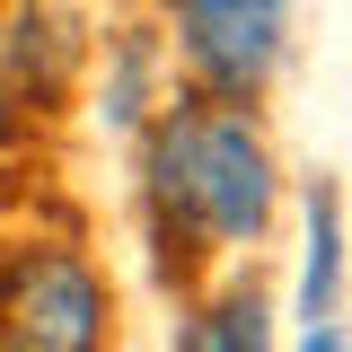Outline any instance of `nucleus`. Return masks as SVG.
<instances>
[{"label": "nucleus", "mask_w": 352, "mask_h": 352, "mask_svg": "<svg viewBox=\"0 0 352 352\" xmlns=\"http://www.w3.org/2000/svg\"><path fill=\"white\" fill-rule=\"evenodd\" d=\"M176 44L194 62V80L212 88L220 106H247L291 44V0H168Z\"/></svg>", "instance_id": "obj_1"}, {"label": "nucleus", "mask_w": 352, "mask_h": 352, "mask_svg": "<svg viewBox=\"0 0 352 352\" xmlns=\"http://www.w3.org/2000/svg\"><path fill=\"white\" fill-rule=\"evenodd\" d=\"M0 352H106V291L80 256H18L0 273Z\"/></svg>", "instance_id": "obj_2"}, {"label": "nucleus", "mask_w": 352, "mask_h": 352, "mask_svg": "<svg viewBox=\"0 0 352 352\" xmlns=\"http://www.w3.org/2000/svg\"><path fill=\"white\" fill-rule=\"evenodd\" d=\"M71 62H80V27L62 18V9H9V36H0V71L18 97H62L71 80Z\"/></svg>", "instance_id": "obj_3"}, {"label": "nucleus", "mask_w": 352, "mask_h": 352, "mask_svg": "<svg viewBox=\"0 0 352 352\" xmlns=\"http://www.w3.org/2000/svg\"><path fill=\"white\" fill-rule=\"evenodd\" d=\"M344 300V203H335V185H317L308 194V264H300V317L308 326H326Z\"/></svg>", "instance_id": "obj_4"}, {"label": "nucleus", "mask_w": 352, "mask_h": 352, "mask_svg": "<svg viewBox=\"0 0 352 352\" xmlns=\"http://www.w3.org/2000/svg\"><path fill=\"white\" fill-rule=\"evenodd\" d=\"M150 71H159V36H115V62H106V88H97V124L106 132H141L150 124Z\"/></svg>", "instance_id": "obj_5"}, {"label": "nucleus", "mask_w": 352, "mask_h": 352, "mask_svg": "<svg viewBox=\"0 0 352 352\" xmlns=\"http://www.w3.org/2000/svg\"><path fill=\"white\" fill-rule=\"evenodd\" d=\"M212 335H220V352H273V326H264V300H256V291L220 300L212 308Z\"/></svg>", "instance_id": "obj_6"}, {"label": "nucleus", "mask_w": 352, "mask_h": 352, "mask_svg": "<svg viewBox=\"0 0 352 352\" xmlns=\"http://www.w3.org/2000/svg\"><path fill=\"white\" fill-rule=\"evenodd\" d=\"M300 352H352V335L335 326V317H326V326H308V344H300Z\"/></svg>", "instance_id": "obj_7"}, {"label": "nucleus", "mask_w": 352, "mask_h": 352, "mask_svg": "<svg viewBox=\"0 0 352 352\" xmlns=\"http://www.w3.org/2000/svg\"><path fill=\"white\" fill-rule=\"evenodd\" d=\"M18 132V88H9V71H0V141Z\"/></svg>", "instance_id": "obj_8"}]
</instances>
